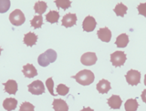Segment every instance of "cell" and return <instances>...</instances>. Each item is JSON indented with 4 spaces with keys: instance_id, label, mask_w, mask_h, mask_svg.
<instances>
[{
    "instance_id": "obj_1",
    "label": "cell",
    "mask_w": 146,
    "mask_h": 111,
    "mask_svg": "<svg viewBox=\"0 0 146 111\" xmlns=\"http://www.w3.org/2000/svg\"><path fill=\"white\" fill-rule=\"evenodd\" d=\"M72 78L75 79L77 83L82 86H89L94 83L95 76L91 71L84 69L80 71L78 73H77L76 75L72 76Z\"/></svg>"
},
{
    "instance_id": "obj_2",
    "label": "cell",
    "mask_w": 146,
    "mask_h": 111,
    "mask_svg": "<svg viewBox=\"0 0 146 111\" xmlns=\"http://www.w3.org/2000/svg\"><path fill=\"white\" fill-rule=\"evenodd\" d=\"M57 58L56 52L52 49L47 50L44 53L38 57V62L42 67H47L50 63L54 62Z\"/></svg>"
},
{
    "instance_id": "obj_3",
    "label": "cell",
    "mask_w": 146,
    "mask_h": 111,
    "mask_svg": "<svg viewBox=\"0 0 146 111\" xmlns=\"http://www.w3.org/2000/svg\"><path fill=\"white\" fill-rule=\"evenodd\" d=\"M9 20L12 25L20 26L25 23V15L20 9H15L9 15Z\"/></svg>"
},
{
    "instance_id": "obj_4",
    "label": "cell",
    "mask_w": 146,
    "mask_h": 111,
    "mask_svg": "<svg viewBox=\"0 0 146 111\" xmlns=\"http://www.w3.org/2000/svg\"><path fill=\"white\" fill-rule=\"evenodd\" d=\"M110 61L115 67H121L127 60V55L123 51H115L110 55Z\"/></svg>"
},
{
    "instance_id": "obj_5",
    "label": "cell",
    "mask_w": 146,
    "mask_h": 111,
    "mask_svg": "<svg viewBox=\"0 0 146 111\" xmlns=\"http://www.w3.org/2000/svg\"><path fill=\"white\" fill-rule=\"evenodd\" d=\"M28 91L31 94L39 95H42L45 92V89H44L43 83L41 80H37L28 85Z\"/></svg>"
},
{
    "instance_id": "obj_6",
    "label": "cell",
    "mask_w": 146,
    "mask_h": 111,
    "mask_svg": "<svg viewBox=\"0 0 146 111\" xmlns=\"http://www.w3.org/2000/svg\"><path fill=\"white\" fill-rule=\"evenodd\" d=\"M126 80L131 86H137L141 80V73L139 71L131 69L125 75Z\"/></svg>"
},
{
    "instance_id": "obj_7",
    "label": "cell",
    "mask_w": 146,
    "mask_h": 111,
    "mask_svg": "<svg viewBox=\"0 0 146 111\" xmlns=\"http://www.w3.org/2000/svg\"><path fill=\"white\" fill-rule=\"evenodd\" d=\"M96 62H97V56L95 53H85L81 57V62L82 65H86V66L95 65Z\"/></svg>"
},
{
    "instance_id": "obj_8",
    "label": "cell",
    "mask_w": 146,
    "mask_h": 111,
    "mask_svg": "<svg viewBox=\"0 0 146 111\" xmlns=\"http://www.w3.org/2000/svg\"><path fill=\"white\" fill-rule=\"evenodd\" d=\"M96 26V21L94 17L92 16H88L84 20L83 23H82V28L84 31L87 32H93Z\"/></svg>"
},
{
    "instance_id": "obj_9",
    "label": "cell",
    "mask_w": 146,
    "mask_h": 111,
    "mask_svg": "<svg viewBox=\"0 0 146 111\" xmlns=\"http://www.w3.org/2000/svg\"><path fill=\"white\" fill-rule=\"evenodd\" d=\"M77 22V16L75 14L69 13L65 14L62 19V26L66 28L72 27L73 26L76 25Z\"/></svg>"
},
{
    "instance_id": "obj_10",
    "label": "cell",
    "mask_w": 146,
    "mask_h": 111,
    "mask_svg": "<svg viewBox=\"0 0 146 111\" xmlns=\"http://www.w3.org/2000/svg\"><path fill=\"white\" fill-rule=\"evenodd\" d=\"M2 85L5 86V92L9 95H15L18 90L17 83L14 80H9L6 83H3Z\"/></svg>"
},
{
    "instance_id": "obj_11",
    "label": "cell",
    "mask_w": 146,
    "mask_h": 111,
    "mask_svg": "<svg viewBox=\"0 0 146 111\" xmlns=\"http://www.w3.org/2000/svg\"><path fill=\"white\" fill-rule=\"evenodd\" d=\"M97 36L102 41L108 43L111 39V32L108 27L100 28L97 31Z\"/></svg>"
},
{
    "instance_id": "obj_12",
    "label": "cell",
    "mask_w": 146,
    "mask_h": 111,
    "mask_svg": "<svg viewBox=\"0 0 146 111\" xmlns=\"http://www.w3.org/2000/svg\"><path fill=\"white\" fill-rule=\"evenodd\" d=\"M23 74L26 78H33L38 75V71L33 64H27L23 67Z\"/></svg>"
},
{
    "instance_id": "obj_13",
    "label": "cell",
    "mask_w": 146,
    "mask_h": 111,
    "mask_svg": "<svg viewBox=\"0 0 146 111\" xmlns=\"http://www.w3.org/2000/svg\"><path fill=\"white\" fill-rule=\"evenodd\" d=\"M107 103L109 104V107L111 109H120L122 104V100H121V97L119 95H113L112 96L110 97L108 100H107Z\"/></svg>"
},
{
    "instance_id": "obj_14",
    "label": "cell",
    "mask_w": 146,
    "mask_h": 111,
    "mask_svg": "<svg viewBox=\"0 0 146 111\" xmlns=\"http://www.w3.org/2000/svg\"><path fill=\"white\" fill-rule=\"evenodd\" d=\"M52 105L55 111H69V106L63 99H54Z\"/></svg>"
},
{
    "instance_id": "obj_15",
    "label": "cell",
    "mask_w": 146,
    "mask_h": 111,
    "mask_svg": "<svg viewBox=\"0 0 146 111\" xmlns=\"http://www.w3.org/2000/svg\"><path fill=\"white\" fill-rule=\"evenodd\" d=\"M111 89L110 82L105 79L101 80L96 85V89L101 94H106Z\"/></svg>"
},
{
    "instance_id": "obj_16",
    "label": "cell",
    "mask_w": 146,
    "mask_h": 111,
    "mask_svg": "<svg viewBox=\"0 0 146 111\" xmlns=\"http://www.w3.org/2000/svg\"><path fill=\"white\" fill-rule=\"evenodd\" d=\"M38 40V35H36L34 32H29L26 34L23 38V43L27 47H33L36 44Z\"/></svg>"
},
{
    "instance_id": "obj_17",
    "label": "cell",
    "mask_w": 146,
    "mask_h": 111,
    "mask_svg": "<svg viewBox=\"0 0 146 111\" xmlns=\"http://www.w3.org/2000/svg\"><path fill=\"white\" fill-rule=\"evenodd\" d=\"M129 43V36L125 33L118 35L115 41V44L119 48H124Z\"/></svg>"
},
{
    "instance_id": "obj_18",
    "label": "cell",
    "mask_w": 146,
    "mask_h": 111,
    "mask_svg": "<svg viewBox=\"0 0 146 111\" xmlns=\"http://www.w3.org/2000/svg\"><path fill=\"white\" fill-rule=\"evenodd\" d=\"M17 106V101L13 98H8L3 101V107L7 111H12L16 109Z\"/></svg>"
},
{
    "instance_id": "obj_19",
    "label": "cell",
    "mask_w": 146,
    "mask_h": 111,
    "mask_svg": "<svg viewBox=\"0 0 146 111\" xmlns=\"http://www.w3.org/2000/svg\"><path fill=\"white\" fill-rule=\"evenodd\" d=\"M46 20L50 23H56L60 19V14L56 11H50L46 14Z\"/></svg>"
},
{
    "instance_id": "obj_20",
    "label": "cell",
    "mask_w": 146,
    "mask_h": 111,
    "mask_svg": "<svg viewBox=\"0 0 146 111\" xmlns=\"http://www.w3.org/2000/svg\"><path fill=\"white\" fill-rule=\"evenodd\" d=\"M138 107H139V104H138L136 99H128L124 104L126 111H136Z\"/></svg>"
},
{
    "instance_id": "obj_21",
    "label": "cell",
    "mask_w": 146,
    "mask_h": 111,
    "mask_svg": "<svg viewBox=\"0 0 146 111\" xmlns=\"http://www.w3.org/2000/svg\"><path fill=\"white\" fill-rule=\"evenodd\" d=\"M47 8H48V5L46 4V2H43V1H38L34 5L35 12L36 14H38L39 15L43 14L45 12V11L47 10Z\"/></svg>"
},
{
    "instance_id": "obj_22",
    "label": "cell",
    "mask_w": 146,
    "mask_h": 111,
    "mask_svg": "<svg viewBox=\"0 0 146 111\" xmlns=\"http://www.w3.org/2000/svg\"><path fill=\"white\" fill-rule=\"evenodd\" d=\"M114 11L116 14L117 16L119 17H123L124 15L127 12V7L124 5L121 2V3H118V4L115 6L114 9Z\"/></svg>"
},
{
    "instance_id": "obj_23",
    "label": "cell",
    "mask_w": 146,
    "mask_h": 111,
    "mask_svg": "<svg viewBox=\"0 0 146 111\" xmlns=\"http://www.w3.org/2000/svg\"><path fill=\"white\" fill-rule=\"evenodd\" d=\"M30 24H31V26H33L34 29H39L42 27V24H43V17L42 15L34 16L33 19L30 20Z\"/></svg>"
},
{
    "instance_id": "obj_24",
    "label": "cell",
    "mask_w": 146,
    "mask_h": 111,
    "mask_svg": "<svg viewBox=\"0 0 146 111\" xmlns=\"http://www.w3.org/2000/svg\"><path fill=\"white\" fill-rule=\"evenodd\" d=\"M55 5L58 9H63V10H66L71 7L72 2L69 0H56L54 1Z\"/></svg>"
},
{
    "instance_id": "obj_25",
    "label": "cell",
    "mask_w": 146,
    "mask_h": 111,
    "mask_svg": "<svg viewBox=\"0 0 146 111\" xmlns=\"http://www.w3.org/2000/svg\"><path fill=\"white\" fill-rule=\"evenodd\" d=\"M11 6L10 0H0V13L4 14L9 10Z\"/></svg>"
},
{
    "instance_id": "obj_26",
    "label": "cell",
    "mask_w": 146,
    "mask_h": 111,
    "mask_svg": "<svg viewBox=\"0 0 146 111\" xmlns=\"http://www.w3.org/2000/svg\"><path fill=\"white\" fill-rule=\"evenodd\" d=\"M69 92V88L66 86L64 84H59L58 86H56V92L59 95H63L65 96Z\"/></svg>"
},
{
    "instance_id": "obj_27",
    "label": "cell",
    "mask_w": 146,
    "mask_h": 111,
    "mask_svg": "<svg viewBox=\"0 0 146 111\" xmlns=\"http://www.w3.org/2000/svg\"><path fill=\"white\" fill-rule=\"evenodd\" d=\"M20 111H35V107L31 103L25 101L21 104L20 107Z\"/></svg>"
},
{
    "instance_id": "obj_28",
    "label": "cell",
    "mask_w": 146,
    "mask_h": 111,
    "mask_svg": "<svg viewBox=\"0 0 146 111\" xmlns=\"http://www.w3.org/2000/svg\"><path fill=\"white\" fill-rule=\"evenodd\" d=\"M46 86H47V88H48V91L50 93L51 95L53 96H56V95L54 94V80H53L52 78H48V80H46Z\"/></svg>"
},
{
    "instance_id": "obj_29",
    "label": "cell",
    "mask_w": 146,
    "mask_h": 111,
    "mask_svg": "<svg viewBox=\"0 0 146 111\" xmlns=\"http://www.w3.org/2000/svg\"><path fill=\"white\" fill-rule=\"evenodd\" d=\"M137 10L139 14L146 17V2L145 3H140L137 6Z\"/></svg>"
},
{
    "instance_id": "obj_30",
    "label": "cell",
    "mask_w": 146,
    "mask_h": 111,
    "mask_svg": "<svg viewBox=\"0 0 146 111\" xmlns=\"http://www.w3.org/2000/svg\"><path fill=\"white\" fill-rule=\"evenodd\" d=\"M141 98H142L143 102H145L146 104V89L142 91V95H141Z\"/></svg>"
},
{
    "instance_id": "obj_31",
    "label": "cell",
    "mask_w": 146,
    "mask_h": 111,
    "mask_svg": "<svg viewBox=\"0 0 146 111\" xmlns=\"http://www.w3.org/2000/svg\"><path fill=\"white\" fill-rule=\"evenodd\" d=\"M81 111H94V110L93 109H91L90 107H84L83 109H82Z\"/></svg>"
},
{
    "instance_id": "obj_32",
    "label": "cell",
    "mask_w": 146,
    "mask_h": 111,
    "mask_svg": "<svg viewBox=\"0 0 146 111\" xmlns=\"http://www.w3.org/2000/svg\"><path fill=\"white\" fill-rule=\"evenodd\" d=\"M144 84H145V86H146V74H145V79H144Z\"/></svg>"
},
{
    "instance_id": "obj_33",
    "label": "cell",
    "mask_w": 146,
    "mask_h": 111,
    "mask_svg": "<svg viewBox=\"0 0 146 111\" xmlns=\"http://www.w3.org/2000/svg\"><path fill=\"white\" fill-rule=\"evenodd\" d=\"M2 51H3V49L1 48V47H0V55H1V52H2Z\"/></svg>"
}]
</instances>
